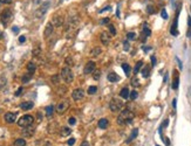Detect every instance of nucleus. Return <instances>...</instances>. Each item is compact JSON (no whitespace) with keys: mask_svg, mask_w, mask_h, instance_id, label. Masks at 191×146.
<instances>
[{"mask_svg":"<svg viewBox=\"0 0 191 146\" xmlns=\"http://www.w3.org/2000/svg\"><path fill=\"white\" fill-rule=\"evenodd\" d=\"M12 31L14 32V33H18V32H19V28H18V27H13Z\"/></svg>","mask_w":191,"mask_h":146,"instance_id":"nucleus-58","label":"nucleus"},{"mask_svg":"<svg viewBox=\"0 0 191 146\" xmlns=\"http://www.w3.org/2000/svg\"><path fill=\"white\" fill-rule=\"evenodd\" d=\"M93 77H94V80H100V77H101V71L100 70H94V72H93Z\"/></svg>","mask_w":191,"mask_h":146,"instance_id":"nucleus-33","label":"nucleus"},{"mask_svg":"<svg viewBox=\"0 0 191 146\" xmlns=\"http://www.w3.org/2000/svg\"><path fill=\"white\" fill-rule=\"evenodd\" d=\"M120 96L122 97V98H124V99H128L130 97V91H129V89L128 88H123L121 90V93H120Z\"/></svg>","mask_w":191,"mask_h":146,"instance_id":"nucleus-19","label":"nucleus"},{"mask_svg":"<svg viewBox=\"0 0 191 146\" xmlns=\"http://www.w3.org/2000/svg\"><path fill=\"white\" fill-rule=\"evenodd\" d=\"M58 76H53L52 77V81H53V83H58Z\"/></svg>","mask_w":191,"mask_h":146,"instance_id":"nucleus-55","label":"nucleus"},{"mask_svg":"<svg viewBox=\"0 0 191 146\" xmlns=\"http://www.w3.org/2000/svg\"><path fill=\"white\" fill-rule=\"evenodd\" d=\"M12 17H13V13L11 9H5L4 12L1 13V17H0V20H1V23L4 26H6L7 23L12 20Z\"/></svg>","mask_w":191,"mask_h":146,"instance_id":"nucleus-4","label":"nucleus"},{"mask_svg":"<svg viewBox=\"0 0 191 146\" xmlns=\"http://www.w3.org/2000/svg\"><path fill=\"white\" fill-rule=\"evenodd\" d=\"M127 37L129 40H134V39H136V34L134 33V32H129V33L127 34Z\"/></svg>","mask_w":191,"mask_h":146,"instance_id":"nucleus-36","label":"nucleus"},{"mask_svg":"<svg viewBox=\"0 0 191 146\" xmlns=\"http://www.w3.org/2000/svg\"><path fill=\"white\" fill-rule=\"evenodd\" d=\"M142 34H144L147 37L151 35V31L148 28V23H144V25H143V33H142Z\"/></svg>","mask_w":191,"mask_h":146,"instance_id":"nucleus-25","label":"nucleus"},{"mask_svg":"<svg viewBox=\"0 0 191 146\" xmlns=\"http://www.w3.org/2000/svg\"><path fill=\"white\" fill-rule=\"evenodd\" d=\"M150 49H151V47H143V50H144L145 53H147V52H149Z\"/></svg>","mask_w":191,"mask_h":146,"instance_id":"nucleus-57","label":"nucleus"},{"mask_svg":"<svg viewBox=\"0 0 191 146\" xmlns=\"http://www.w3.org/2000/svg\"><path fill=\"white\" fill-rule=\"evenodd\" d=\"M108 119H106V118H102V119H100L99 121V128L100 129H102V130H104V129H107L108 128Z\"/></svg>","mask_w":191,"mask_h":146,"instance_id":"nucleus-21","label":"nucleus"},{"mask_svg":"<svg viewBox=\"0 0 191 146\" xmlns=\"http://www.w3.org/2000/svg\"><path fill=\"white\" fill-rule=\"evenodd\" d=\"M70 132H72V130L69 128H67V126H63V128L60 129V136L61 137H67L70 134Z\"/></svg>","mask_w":191,"mask_h":146,"instance_id":"nucleus-14","label":"nucleus"},{"mask_svg":"<svg viewBox=\"0 0 191 146\" xmlns=\"http://www.w3.org/2000/svg\"><path fill=\"white\" fill-rule=\"evenodd\" d=\"M96 91H97V86H95V85H92V86H89L88 88V94L89 95L96 94Z\"/></svg>","mask_w":191,"mask_h":146,"instance_id":"nucleus-32","label":"nucleus"},{"mask_svg":"<svg viewBox=\"0 0 191 146\" xmlns=\"http://www.w3.org/2000/svg\"><path fill=\"white\" fill-rule=\"evenodd\" d=\"M68 123L70 124V125H75V123H76V119L74 117H70L69 119H68Z\"/></svg>","mask_w":191,"mask_h":146,"instance_id":"nucleus-42","label":"nucleus"},{"mask_svg":"<svg viewBox=\"0 0 191 146\" xmlns=\"http://www.w3.org/2000/svg\"><path fill=\"white\" fill-rule=\"evenodd\" d=\"M35 69H37V64H35L34 62H28V64H27V70H28V72L33 74L35 71Z\"/></svg>","mask_w":191,"mask_h":146,"instance_id":"nucleus-23","label":"nucleus"},{"mask_svg":"<svg viewBox=\"0 0 191 146\" xmlns=\"http://www.w3.org/2000/svg\"><path fill=\"white\" fill-rule=\"evenodd\" d=\"M172 106H174V109H176V106H177V99L176 98L172 99Z\"/></svg>","mask_w":191,"mask_h":146,"instance_id":"nucleus-53","label":"nucleus"},{"mask_svg":"<svg viewBox=\"0 0 191 146\" xmlns=\"http://www.w3.org/2000/svg\"><path fill=\"white\" fill-rule=\"evenodd\" d=\"M22 91H24V88L22 86H20V88L17 90V93H15V96H20V95L22 94Z\"/></svg>","mask_w":191,"mask_h":146,"instance_id":"nucleus-43","label":"nucleus"},{"mask_svg":"<svg viewBox=\"0 0 191 146\" xmlns=\"http://www.w3.org/2000/svg\"><path fill=\"white\" fill-rule=\"evenodd\" d=\"M13 0H0V2H4V4H11Z\"/></svg>","mask_w":191,"mask_h":146,"instance_id":"nucleus-54","label":"nucleus"},{"mask_svg":"<svg viewBox=\"0 0 191 146\" xmlns=\"http://www.w3.org/2000/svg\"><path fill=\"white\" fill-rule=\"evenodd\" d=\"M129 48H130L129 42H128V40H125V41L123 42V49L125 50V52H128V50H129Z\"/></svg>","mask_w":191,"mask_h":146,"instance_id":"nucleus-37","label":"nucleus"},{"mask_svg":"<svg viewBox=\"0 0 191 146\" xmlns=\"http://www.w3.org/2000/svg\"><path fill=\"white\" fill-rule=\"evenodd\" d=\"M149 75H150V67H144L143 69H142V76L143 77H149Z\"/></svg>","mask_w":191,"mask_h":146,"instance_id":"nucleus-26","label":"nucleus"},{"mask_svg":"<svg viewBox=\"0 0 191 146\" xmlns=\"http://www.w3.org/2000/svg\"><path fill=\"white\" fill-rule=\"evenodd\" d=\"M178 85H179V77L176 75L175 78H174V81H172V89H174V90L178 89Z\"/></svg>","mask_w":191,"mask_h":146,"instance_id":"nucleus-27","label":"nucleus"},{"mask_svg":"<svg viewBox=\"0 0 191 146\" xmlns=\"http://www.w3.org/2000/svg\"><path fill=\"white\" fill-rule=\"evenodd\" d=\"M131 84L134 85V86H138L140 85V83H138V78L137 77H134L133 80H131Z\"/></svg>","mask_w":191,"mask_h":146,"instance_id":"nucleus-38","label":"nucleus"},{"mask_svg":"<svg viewBox=\"0 0 191 146\" xmlns=\"http://www.w3.org/2000/svg\"><path fill=\"white\" fill-rule=\"evenodd\" d=\"M161 15H162V18H163V19H165V20L168 19V13H166V11H165L164 8H163V9H162V12H161Z\"/></svg>","mask_w":191,"mask_h":146,"instance_id":"nucleus-40","label":"nucleus"},{"mask_svg":"<svg viewBox=\"0 0 191 146\" xmlns=\"http://www.w3.org/2000/svg\"><path fill=\"white\" fill-rule=\"evenodd\" d=\"M156 146H160V145H156Z\"/></svg>","mask_w":191,"mask_h":146,"instance_id":"nucleus-64","label":"nucleus"},{"mask_svg":"<svg viewBox=\"0 0 191 146\" xmlns=\"http://www.w3.org/2000/svg\"><path fill=\"white\" fill-rule=\"evenodd\" d=\"M134 117H135V113L133 111H130V110H123V111L121 112V115L119 116V118H117V123L119 124H130L134 119Z\"/></svg>","mask_w":191,"mask_h":146,"instance_id":"nucleus-1","label":"nucleus"},{"mask_svg":"<svg viewBox=\"0 0 191 146\" xmlns=\"http://www.w3.org/2000/svg\"><path fill=\"white\" fill-rule=\"evenodd\" d=\"M122 106H123V103H122V101H119V99H116V98L111 99L110 104H109V108H110V110H111V111H114V112L119 111V110H121Z\"/></svg>","mask_w":191,"mask_h":146,"instance_id":"nucleus-6","label":"nucleus"},{"mask_svg":"<svg viewBox=\"0 0 191 146\" xmlns=\"http://www.w3.org/2000/svg\"><path fill=\"white\" fill-rule=\"evenodd\" d=\"M53 112H54V106L53 105H48L46 108V115H47V117H51L53 115Z\"/></svg>","mask_w":191,"mask_h":146,"instance_id":"nucleus-29","label":"nucleus"},{"mask_svg":"<svg viewBox=\"0 0 191 146\" xmlns=\"http://www.w3.org/2000/svg\"><path fill=\"white\" fill-rule=\"evenodd\" d=\"M48 6H49V1H46L45 4H43L42 6H41L39 9L37 11V13H35V15H37L38 18H41L42 15L45 14L46 12H47V9H48Z\"/></svg>","mask_w":191,"mask_h":146,"instance_id":"nucleus-8","label":"nucleus"},{"mask_svg":"<svg viewBox=\"0 0 191 146\" xmlns=\"http://www.w3.org/2000/svg\"><path fill=\"white\" fill-rule=\"evenodd\" d=\"M5 84H6V78H5V77H1V78H0V89H1Z\"/></svg>","mask_w":191,"mask_h":146,"instance_id":"nucleus-41","label":"nucleus"},{"mask_svg":"<svg viewBox=\"0 0 191 146\" xmlns=\"http://www.w3.org/2000/svg\"><path fill=\"white\" fill-rule=\"evenodd\" d=\"M137 134H138V129H134L133 132H131V134H130V137H129V139H127V143L133 142V140L137 137Z\"/></svg>","mask_w":191,"mask_h":146,"instance_id":"nucleus-24","label":"nucleus"},{"mask_svg":"<svg viewBox=\"0 0 191 146\" xmlns=\"http://www.w3.org/2000/svg\"><path fill=\"white\" fill-rule=\"evenodd\" d=\"M109 25V18H104L102 20H100V25Z\"/></svg>","mask_w":191,"mask_h":146,"instance_id":"nucleus-39","label":"nucleus"},{"mask_svg":"<svg viewBox=\"0 0 191 146\" xmlns=\"http://www.w3.org/2000/svg\"><path fill=\"white\" fill-rule=\"evenodd\" d=\"M187 35H188V37H191V29H189V31H188Z\"/></svg>","mask_w":191,"mask_h":146,"instance_id":"nucleus-60","label":"nucleus"},{"mask_svg":"<svg viewBox=\"0 0 191 146\" xmlns=\"http://www.w3.org/2000/svg\"><path fill=\"white\" fill-rule=\"evenodd\" d=\"M168 125H169V119H165L164 121H163V124H162V128H166Z\"/></svg>","mask_w":191,"mask_h":146,"instance_id":"nucleus-52","label":"nucleus"},{"mask_svg":"<svg viewBox=\"0 0 191 146\" xmlns=\"http://www.w3.org/2000/svg\"><path fill=\"white\" fill-rule=\"evenodd\" d=\"M33 106H34L33 102H24V103L20 104V108L22 110H31Z\"/></svg>","mask_w":191,"mask_h":146,"instance_id":"nucleus-15","label":"nucleus"},{"mask_svg":"<svg viewBox=\"0 0 191 146\" xmlns=\"http://www.w3.org/2000/svg\"><path fill=\"white\" fill-rule=\"evenodd\" d=\"M106 11H109V12H110V11H111V7H110V6H106L104 8L100 9V13H103V12H106Z\"/></svg>","mask_w":191,"mask_h":146,"instance_id":"nucleus-44","label":"nucleus"},{"mask_svg":"<svg viewBox=\"0 0 191 146\" xmlns=\"http://www.w3.org/2000/svg\"><path fill=\"white\" fill-rule=\"evenodd\" d=\"M32 75L33 74H31V72H28V74H26L25 76L22 77V83H28L29 82V80L32 78Z\"/></svg>","mask_w":191,"mask_h":146,"instance_id":"nucleus-31","label":"nucleus"},{"mask_svg":"<svg viewBox=\"0 0 191 146\" xmlns=\"http://www.w3.org/2000/svg\"><path fill=\"white\" fill-rule=\"evenodd\" d=\"M94 70H95V62H93V61L87 62L86 67H84V69H83L84 74H86V75L92 74V72H94Z\"/></svg>","mask_w":191,"mask_h":146,"instance_id":"nucleus-9","label":"nucleus"},{"mask_svg":"<svg viewBox=\"0 0 191 146\" xmlns=\"http://www.w3.org/2000/svg\"><path fill=\"white\" fill-rule=\"evenodd\" d=\"M25 41H26V37L24 36V35H21V36L19 37V42H20V43H22V42H25Z\"/></svg>","mask_w":191,"mask_h":146,"instance_id":"nucleus-51","label":"nucleus"},{"mask_svg":"<svg viewBox=\"0 0 191 146\" xmlns=\"http://www.w3.org/2000/svg\"><path fill=\"white\" fill-rule=\"evenodd\" d=\"M66 63L68 64V66H70V64L73 66V60H72L70 57H67V59H66Z\"/></svg>","mask_w":191,"mask_h":146,"instance_id":"nucleus-47","label":"nucleus"},{"mask_svg":"<svg viewBox=\"0 0 191 146\" xmlns=\"http://www.w3.org/2000/svg\"><path fill=\"white\" fill-rule=\"evenodd\" d=\"M142 66H143V61H138L137 63H136L135 68H134V72H135V74H137V72H140V69L142 68Z\"/></svg>","mask_w":191,"mask_h":146,"instance_id":"nucleus-30","label":"nucleus"},{"mask_svg":"<svg viewBox=\"0 0 191 146\" xmlns=\"http://www.w3.org/2000/svg\"><path fill=\"white\" fill-rule=\"evenodd\" d=\"M33 133H34V129L29 128V126L22 131V136H25V137H32L33 136Z\"/></svg>","mask_w":191,"mask_h":146,"instance_id":"nucleus-20","label":"nucleus"},{"mask_svg":"<svg viewBox=\"0 0 191 146\" xmlns=\"http://www.w3.org/2000/svg\"><path fill=\"white\" fill-rule=\"evenodd\" d=\"M101 42H102L104 46L109 45V42H110V39H109V35H108L107 33H104V32H103V33L101 34Z\"/></svg>","mask_w":191,"mask_h":146,"instance_id":"nucleus-16","label":"nucleus"},{"mask_svg":"<svg viewBox=\"0 0 191 146\" xmlns=\"http://www.w3.org/2000/svg\"><path fill=\"white\" fill-rule=\"evenodd\" d=\"M74 144H75V138H70V139L68 140V145L72 146V145H74Z\"/></svg>","mask_w":191,"mask_h":146,"instance_id":"nucleus-46","label":"nucleus"},{"mask_svg":"<svg viewBox=\"0 0 191 146\" xmlns=\"http://www.w3.org/2000/svg\"><path fill=\"white\" fill-rule=\"evenodd\" d=\"M107 78H108L109 82H111V83H116V82H119V80H120L119 75H117L116 72H114V71L109 72L108 76H107Z\"/></svg>","mask_w":191,"mask_h":146,"instance_id":"nucleus-13","label":"nucleus"},{"mask_svg":"<svg viewBox=\"0 0 191 146\" xmlns=\"http://www.w3.org/2000/svg\"><path fill=\"white\" fill-rule=\"evenodd\" d=\"M61 77L63 78L65 82L67 83H72L73 80H74V75H73L72 70H70L69 67H65L61 70Z\"/></svg>","mask_w":191,"mask_h":146,"instance_id":"nucleus-3","label":"nucleus"},{"mask_svg":"<svg viewBox=\"0 0 191 146\" xmlns=\"http://www.w3.org/2000/svg\"><path fill=\"white\" fill-rule=\"evenodd\" d=\"M53 31H54V26L53 23H47V26H46L45 28V32H43V35H45V37L47 39V37H49L52 34H53Z\"/></svg>","mask_w":191,"mask_h":146,"instance_id":"nucleus-11","label":"nucleus"},{"mask_svg":"<svg viewBox=\"0 0 191 146\" xmlns=\"http://www.w3.org/2000/svg\"><path fill=\"white\" fill-rule=\"evenodd\" d=\"M68 108H69V102H68L67 99H63V101H61L58 104V106H56V111H58V113H60V115H62V113H65L67 111Z\"/></svg>","mask_w":191,"mask_h":146,"instance_id":"nucleus-5","label":"nucleus"},{"mask_svg":"<svg viewBox=\"0 0 191 146\" xmlns=\"http://www.w3.org/2000/svg\"><path fill=\"white\" fill-rule=\"evenodd\" d=\"M188 26H189V29H191V17L188 18Z\"/></svg>","mask_w":191,"mask_h":146,"instance_id":"nucleus-56","label":"nucleus"},{"mask_svg":"<svg viewBox=\"0 0 191 146\" xmlns=\"http://www.w3.org/2000/svg\"><path fill=\"white\" fill-rule=\"evenodd\" d=\"M84 96V93L82 89H75L74 91H73L72 94V97L73 99H75V101H80V99H82Z\"/></svg>","mask_w":191,"mask_h":146,"instance_id":"nucleus-10","label":"nucleus"},{"mask_svg":"<svg viewBox=\"0 0 191 146\" xmlns=\"http://www.w3.org/2000/svg\"><path fill=\"white\" fill-rule=\"evenodd\" d=\"M62 23H63V18H62V17H54V19H53V26L60 27V26H62Z\"/></svg>","mask_w":191,"mask_h":146,"instance_id":"nucleus-17","label":"nucleus"},{"mask_svg":"<svg viewBox=\"0 0 191 146\" xmlns=\"http://www.w3.org/2000/svg\"><path fill=\"white\" fill-rule=\"evenodd\" d=\"M116 15H117V18L120 17V8H117V11H116Z\"/></svg>","mask_w":191,"mask_h":146,"instance_id":"nucleus-61","label":"nucleus"},{"mask_svg":"<svg viewBox=\"0 0 191 146\" xmlns=\"http://www.w3.org/2000/svg\"><path fill=\"white\" fill-rule=\"evenodd\" d=\"M163 142L165 143V145H166V146H169V145H170V140H169L166 137H163Z\"/></svg>","mask_w":191,"mask_h":146,"instance_id":"nucleus-48","label":"nucleus"},{"mask_svg":"<svg viewBox=\"0 0 191 146\" xmlns=\"http://www.w3.org/2000/svg\"><path fill=\"white\" fill-rule=\"evenodd\" d=\"M81 146H89V143L88 142H83L82 144H81Z\"/></svg>","mask_w":191,"mask_h":146,"instance_id":"nucleus-59","label":"nucleus"},{"mask_svg":"<svg viewBox=\"0 0 191 146\" xmlns=\"http://www.w3.org/2000/svg\"><path fill=\"white\" fill-rule=\"evenodd\" d=\"M1 37H2V33H1V32H0V39H1Z\"/></svg>","mask_w":191,"mask_h":146,"instance_id":"nucleus-63","label":"nucleus"},{"mask_svg":"<svg viewBox=\"0 0 191 146\" xmlns=\"http://www.w3.org/2000/svg\"><path fill=\"white\" fill-rule=\"evenodd\" d=\"M122 69H123L125 76L129 77L130 75H131V68H130V66L128 63H123V64H122Z\"/></svg>","mask_w":191,"mask_h":146,"instance_id":"nucleus-18","label":"nucleus"},{"mask_svg":"<svg viewBox=\"0 0 191 146\" xmlns=\"http://www.w3.org/2000/svg\"><path fill=\"white\" fill-rule=\"evenodd\" d=\"M179 11H181V8H178V12H177V15H176V18H175V20H174V23H172V26H171V29H170V33L171 35H174V36H177L179 33H178V31H177V22H178V15H179Z\"/></svg>","mask_w":191,"mask_h":146,"instance_id":"nucleus-7","label":"nucleus"},{"mask_svg":"<svg viewBox=\"0 0 191 146\" xmlns=\"http://www.w3.org/2000/svg\"><path fill=\"white\" fill-rule=\"evenodd\" d=\"M14 146H26V140L22 138H19L14 142Z\"/></svg>","mask_w":191,"mask_h":146,"instance_id":"nucleus-28","label":"nucleus"},{"mask_svg":"<svg viewBox=\"0 0 191 146\" xmlns=\"http://www.w3.org/2000/svg\"><path fill=\"white\" fill-rule=\"evenodd\" d=\"M156 57L155 56H151V66H156Z\"/></svg>","mask_w":191,"mask_h":146,"instance_id":"nucleus-50","label":"nucleus"},{"mask_svg":"<svg viewBox=\"0 0 191 146\" xmlns=\"http://www.w3.org/2000/svg\"><path fill=\"white\" fill-rule=\"evenodd\" d=\"M101 53H102V49H101L100 47H95L94 49H92L90 55L93 56V57H97V56H99Z\"/></svg>","mask_w":191,"mask_h":146,"instance_id":"nucleus-22","label":"nucleus"},{"mask_svg":"<svg viewBox=\"0 0 191 146\" xmlns=\"http://www.w3.org/2000/svg\"><path fill=\"white\" fill-rule=\"evenodd\" d=\"M108 27H109V32H110V34H111V35H116L115 27H114L113 25H108Z\"/></svg>","mask_w":191,"mask_h":146,"instance_id":"nucleus-35","label":"nucleus"},{"mask_svg":"<svg viewBox=\"0 0 191 146\" xmlns=\"http://www.w3.org/2000/svg\"><path fill=\"white\" fill-rule=\"evenodd\" d=\"M147 12H148L149 14H152L155 11H154V8H152V6H148V7H147Z\"/></svg>","mask_w":191,"mask_h":146,"instance_id":"nucleus-45","label":"nucleus"},{"mask_svg":"<svg viewBox=\"0 0 191 146\" xmlns=\"http://www.w3.org/2000/svg\"><path fill=\"white\" fill-rule=\"evenodd\" d=\"M34 121V117L31 115H25L18 120V125L21 126V128H28L33 124Z\"/></svg>","mask_w":191,"mask_h":146,"instance_id":"nucleus-2","label":"nucleus"},{"mask_svg":"<svg viewBox=\"0 0 191 146\" xmlns=\"http://www.w3.org/2000/svg\"><path fill=\"white\" fill-rule=\"evenodd\" d=\"M15 119H17V115L13 112H7L6 115H5V120H6V123L8 124H12L14 123Z\"/></svg>","mask_w":191,"mask_h":146,"instance_id":"nucleus-12","label":"nucleus"},{"mask_svg":"<svg viewBox=\"0 0 191 146\" xmlns=\"http://www.w3.org/2000/svg\"><path fill=\"white\" fill-rule=\"evenodd\" d=\"M137 96H138V94H137V91H131V93H130V99H131V101H135L136 98H137Z\"/></svg>","mask_w":191,"mask_h":146,"instance_id":"nucleus-34","label":"nucleus"},{"mask_svg":"<svg viewBox=\"0 0 191 146\" xmlns=\"http://www.w3.org/2000/svg\"><path fill=\"white\" fill-rule=\"evenodd\" d=\"M166 81H168V74H166L165 76H164V82H165V83H166Z\"/></svg>","mask_w":191,"mask_h":146,"instance_id":"nucleus-62","label":"nucleus"},{"mask_svg":"<svg viewBox=\"0 0 191 146\" xmlns=\"http://www.w3.org/2000/svg\"><path fill=\"white\" fill-rule=\"evenodd\" d=\"M176 61H177V63H178V67H179V69H182L183 68V64H182V61L179 60L178 57H176Z\"/></svg>","mask_w":191,"mask_h":146,"instance_id":"nucleus-49","label":"nucleus"}]
</instances>
